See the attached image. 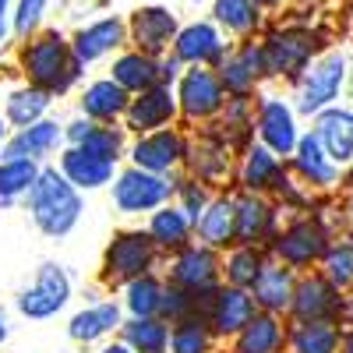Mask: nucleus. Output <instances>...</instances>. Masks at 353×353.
<instances>
[{"instance_id": "nucleus-1", "label": "nucleus", "mask_w": 353, "mask_h": 353, "mask_svg": "<svg viewBox=\"0 0 353 353\" xmlns=\"http://www.w3.org/2000/svg\"><path fill=\"white\" fill-rule=\"evenodd\" d=\"M28 212L50 237H64L81 219V194L61 170H43L36 188L28 191Z\"/></svg>"}, {"instance_id": "nucleus-2", "label": "nucleus", "mask_w": 353, "mask_h": 353, "mask_svg": "<svg viewBox=\"0 0 353 353\" xmlns=\"http://www.w3.org/2000/svg\"><path fill=\"white\" fill-rule=\"evenodd\" d=\"M21 68L28 74V81H32L36 88H43V92H68V88L74 85L78 71H81V61L74 57V46L64 43L61 36H43L36 43H28L25 53H21Z\"/></svg>"}, {"instance_id": "nucleus-3", "label": "nucleus", "mask_w": 353, "mask_h": 353, "mask_svg": "<svg viewBox=\"0 0 353 353\" xmlns=\"http://www.w3.org/2000/svg\"><path fill=\"white\" fill-rule=\"evenodd\" d=\"M329 248H332V233H329L325 223L314 219V216L286 223L276 233V241H272L276 261L290 265V269H311V265L325 261Z\"/></svg>"}, {"instance_id": "nucleus-4", "label": "nucleus", "mask_w": 353, "mask_h": 353, "mask_svg": "<svg viewBox=\"0 0 353 353\" xmlns=\"http://www.w3.org/2000/svg\"><path fill=\"white\" fill-rule=\"evenodd\" d=\"M156 241L149 237V230H128V233H117L113 244L103 254V279L110 286H128L138 276H149L152 265H156Z\"/></svg>"}, {"instance_id": "nucleus-5", "label": "nucleus", "mask_w": 353, "mask_h": 353, "mask_svg": "<svg viewBox=\"0 0 353 353\" xmlns=\"http://www.w3.org/2000/svg\"><path fill=\"white\" fill-rule=\"evenodd\" d=\"M170 194H176V184H170V176L138 170V166L124 170L113 181V205L128 216L163 209V205H170Z\"/></svg>"}, {"instance_id": "nucleus-6", "label": "nucleus", "mask_w": 353, "mask_h": 353, "mask_svg": "<svg viewBox=\"0 0 353 353\" xmlns=\"http://www.w3.org/2000/svg\"><path fill=\"white\" fill-rule=\"evenodd\" d=\"M176 103H181V113L188 121H212L216 113L226 110V88L223 78L209 68H191L181 74V85H176Z\"/></svg>"}, {"instance_id": "nucleus-7", "label": "nucleus", "mask_w": 353, "mask_h": 353, "mask_svg": "<svg viewBox=\"0 0 353 353\" xmlns=\"http://www.w3.org/2000/svg\"><path fill=\"white\" fill-rule=\"evenodd\" d=\"M343 304L346 297L325 272H307L297 279L293 293V321H343Z\"/></svg>"}, {"instance_id": "nucleus-8", "label": "nucleus", "mask_w": 353, "mask_h": 353, "mask_svg": "<svg viewBox=\"0 0 353 353\" xmlns=\"http://www.w3.org/2000/svg\"><path fill=\"white\" fill-rule=\"evenodd\" d=\"M219 276H223V258L216 254V248L209 244H188L184 251H176L173 265H170V283L184 286L191 293H212L219 290Z\"/></svg>"}, {"instance_id": "nucleus-9", "label": "nucleus", "mask_w": 353, "mask_h": 353, "mask_svg": "<svg viewBox=\"0 0 353 353\" xmlns=\"http://www.w3.org/2000/svg\"><path fill=\"white\" fill-rule=\"evenodd\" d=\"M254 131H258L265 149H272L276 156H293V152H297V145H301L293 110L279 96H265L258 103V110H254Z\"/></svg>"}, {"instance_id": "nucleus-10", "label": "nucleus", "mask_w": 353, "mask_h": 353, "mask_svg": "<svg viewBox=\"0 0 353 353\" xmlns=\"http://www.w3.org/2000/svg\"><path fill=\"white\" fill-rule=\"evenodd\" d=\"M71 301V279L61 265H43L36 283L18 297V311L25 318H53Z\"/></svg>"}, {"instance_id": "nucleus-11", "label": "nucleus", "mask_w": 353, "mask_h": 353, "mask_svg": "<svg viewBox=\"0 0 353 353\" xmlns=\"http://www.w3.org/2000/svg\"><path fill=\"white\" fill-rule=\"evenodd\" d=\"M343 78H346V61L339 53H329L325 61H318L304 78H301V99H297V110L301 113H321V110H329L332 99L339 96V88H343Z\"/></svg>"}, {"instance_id": "nucleus-12", "label": "nucleus", "mask_w": 353, "mask_h": 353, "mask_svg": "<svg viewBox=\"0 0 353 353\" xmlns=\"http://www.w3.org/2000/svg\"><path fill=\"white\" fill-rule=\"evenodd\" d=\"M258 314V304L251 297V290H241V286H230L223 283L216 290V297L209 304V325L216 336H226V339H237L248 325H251V318Z\"/></svg>"}, {"instance_id": "nucleus-13", "label": "nucleus", "mask_w": 353, "mask_h": 353, "mask_svg": "<svg viewBox=\"0 0 353 353\" xmlns=\"http://www.w3.org/2000/svg\"><path fill=\"white\" fill-rule=\"evenodd\" d=\"M188 159V141L181 131H152V134H138V141L131 145V163L138 170H149V173H170Z\"/></svg>"}, {"instance_id": "nucleus-14", "label": "nucleus", "mask_w": 353, "mask_h": 353, "mask_svg": "<svg viewBox=\"0 0 353 353\" xmlns=\"http://www.w3.org/2000/svg\"><path fill=\"white\" fill-rule=\"evenodd\" d=\"M265 74H272L265 43H248L244 50H237L233 57H226V61L219 64L223 88H226V96H233V99H248Z\"/></svg>"}, {"instance_id": "nucleus-15", "label": "nucleus", "mask_w": 353, "mask_h": 353, "mask_svg": "<svg viewBox=\"0 0 353 353\" xmlns=\"http://www.w3.org/2000/svg\"><path fill=\"white\" fill-rule=\"evenodd\" d=\"M314 36L301 32V28H279L265 39V53H269V71L283 78H301L311 64L314 53Z\"/></svg>"}, {"instance_id": "nucleus-16", "label": "nucleus", "mask_w": 353, "mask_h": 353, "mask_svg": "<svg viewBox=\"0 0 353 353\" xmlns=\"http://www.w3.org/2000/svg\"><path fill=\"white\" fill-rule=\"evenodd\" d=\"M176 110H181V103H176V96L170 92V85H156V88H149V92L131 96V106L124 113V124L134 134H152V131L170 128Z\"/></svg>"}, {"instance_id": "nucleus-17", "label": "nucleus", "mask_w": 353, "mask_h": 353, "mask_svg": "<svg viewBox=\"0 0 353 353\" xmlns=\"http://www.w3.org/2000/svg\"><path fill=\"white\" fill-rule=\"evenodd\" d=\"M293 293H297V269H290L283 261H269L258 283L251 286L258 311H269V314H286L293 307Z\"/></svg>"}, {"instance_id": "nucleus-18", "label": "nucleus", "mask_w": 353, "mask_h": 353, "mask_svg": "<svg viewBox=\"0 0 353 353\" xmlns=\"http://www.w3.org/2000/svg\"><path fill=\"white\" fill-rule=\"evenodd\" d=\"M276 223L279 212L276 205H269L261 194H241L237 198V244L258 248L265 241H276Z\"/></svg>"}, {"instance_id": "nucleus-19", "label": "nucleus", "mask_w": 353, "mask_h": 353, "mask_svg": "<svg viewBox=\"0 0 353 353\" xmlns=\"http://www.w3.org/2000/svg\"><path fill=\"white\" fill-rule=\"evenodd\" d=\"M131 43L134 50L159 57L170 43H176V18L166 8H141L131 18Z\"/></svg>"}, {"instance_id": "nucleus-20", "label": "nucleus", "mask_w": 353, "mask_h": 353, "mask_svg": "<svg viewBox=\"0 0 353 353\" xmlns=\"http://www.w3.org/2000/svg\"><path fill=\"white\" fill-rule=\"evenodd\" d=\"M173 57L181 64H191V68L216 64V61H223V36L209 21H194V25H188V28L176 32Z\"/></svg>"}, {"instance_id": "nucleus-21", "label": "nucleus", "mask_w": 353, "mask_h": 353, "mask_svg": "<svg viewBox=\"0 0 353 353\" xmlns=\"http://www.w3.org/2000/svg\"><path fill=\"white\" fill-rule=\"evenodd\" d=\"M314 134L336 166L353 163V110H321L314 121Z\"/></svg>"}, {"instance_id": "nucleus-22", "label": "nucleus", "mask_w": 353, "mask_h": 353, "mask_svg": "<svg viewBox=\"0 0 353 353\" xmlns=\"http://www.w3.org/2000/svg\"><path fill=\"white\" fill-rule=\"evenodd\" d=\"M293 173H297L301 184H307V188H332L339 181V170L329 159L325 145L318 141L314 131L301 134V145H297V152H293Z\"/></svg>"}, {"instance_id": "nucleus-23", "label": "nucleus", "mask_w": 353, "mask_h": 353, "mask_svg": "<svg viewBox=\"0 0 353 353\" xmlns=\"http://www.w3.org/2000/svg\"><path fill=\"white\" fill-rule=\"evenodd\" d=\"M198 241L216 251H226L237 244V198H212V205L198 219Z\"/></svg>"}, {"instance_id": "nucleus-24", "label": "nucleus", "mask_w": 353, "mask_h": 353, "mask_svg": "<svg viewBox=\"0 0 353 353\" xmlns=\"http://www.w3.org/2000/svg\"><path fill=\"white\" fill-rule=\"evenodd\" d=\"M131 106V92L124 85H117L113 78H103V81H92L81 96V117L96 124H113L117 117H124Z\"/></svg>"}, {"instance_id": "nucleus-25", "label": "nucleus", "mask_w": 353, "mask_h": 353, "mask_svg": "<svg viewBox=\"0 0 353 353\" xmlns=\"http://www.w3.org/2000/svg\"><path fill=\"white\" fill-rule=\"evenodd\" d=\"M286 339H290V329L283 325V318L258 311L251 318V325L233 339V353H283Z\"/></svg>"}, {"instance_id": "nucleus-26", "label": "nucleus", "mask_w": 353, "mask_h": 353, "mask_svg": "<svg viewBox=\"0 0 353 353\" xmlns=\"http://www.w3.org/2000/svg\"><path fill=\"white\" fill-rule=\"evenodd\" d=\"M113 81L124 85L131 96L149 92V88L163 85V61H156V57L141 53V50L121 53V57L113 61Z\"/></svg>"}, {"instance_id": "nucleus-27", "label": "nucleus", "mask_w": 353, "mask_h": 353, "mask_svg": "<svg viewBox=\"0 0 353 353\" xmlns=\"http://www.w3.org/2000/svg\"><path fill=\"white\" fill-rule=\"evenodd\" d=\"M61 173L78 188V191H96L103 184L113 181V163L99 159L92 152H85L81 145H71V149L61 156Z\"/></svg>"}, {"instance_id": "nucleus-28", "label": "nucleus", "mask_w": 353, "mask_h": 353, "mask_svg": "<svg viewBox=\"0 0 353 353\" xmlns=\"http://www.w3.org/2000/svg\"><path fill=\"white\" fill-rule=\"evenodd\" d=\"M194 219L181 209V205H163V209L152 212L149 219V237L156 241L159 251H184L191 244V233H194Z\"/></svg>"}, {"instance_id": "nucleus-29", "label": "nucleus", "mask_w": 353, "mask_h": 353, "mask_svg": "<svg viewBox=\"0 0 353 353\" xmlns=\"http://www.w3.org/2000/svg\"><path fill=\"white\" fill-rule=\"evenodd\" d=\"M64 141V128L53 121H39L32 128H21L8 145H4V159H43L50 156L57 145Z\"/></svg>"}, {"instance_id": "nucleus-30", "label": "nucleus", "mask_w": 353, "mask_h": 353, "mask_svg": "<svg viewBox=\"0 0 353 353\" xmlns=\"http://www.w3.org/2000/svg\"><path fill=\"white\" fill-rule=\"evenodd\" d=\"M124 36H128V28H124L121 18H103L96 25L81 28L71 46H74V57H78L81 64H92V61H99V57H106L110 50L121 46Z\"/></svg>"}, {"instance_id": "nucleus-31", "label": "nucleus", "mask_w": 353, "mask_h": 353, "mask_svg": "<svg viewBox=\"0 0 353 353\" xmlns=\"http://www.w3.org/2000/svg\"><path fill=\"white\" fill-rule=\"evenodd\" d=\"M283 181V159L265 149V145H251L244 152V166H241V184L248 194H261V191H276V184Z\"/></svg>"}, {"instance_id": "nucleus-32", "label": "nucleus", "mask_w": 353, "mask_h": 353, "mask_svg": "<svg viewBox=\"0 0 353 353\" xmlns=\"http://www.w3.org/2000/svg\"><path fill=\"white\" fill-rule=\"evenodd\" d=\"M343 329L339 321H293L286 350L290 353H339Z\"/></svg>"}, {"instance_id": "nucleus-33", "label": "nucleus", "mask_w": 353, "mask_h": 353, "mask_svg": "<svg viewBox=\"0 0 353 353\" xmlns=\"http://www.w3.org/2000/svg\"><path fill=\"white\" fill-rule=\"evenodd\" d=\"M121 325H124L121 304L106 301V304H92V307L78 311V314L71 318L68 332H71V339H78V343H96V339L110 336L113 329H121Z\"/></svg>"}, {"instance_id": "nucleus-34", "label": "nucleus", "mask_w": 353, "mask_h": 353, "mask_svg": "<svg viewBox=\"0 0 353 353\" xmlns=\"http://www.w3.org/2000/svg\"><path fill=\"white\" fill-rule=\"evenodd\" d=\"M170 332L173 325L166 318H131L121 325V339L134 353H170Z\"/></svg>"}, {"instance_id": "nucleus-35", "label": "nucleus", "mask_w": 353, "mask_h": 353, "mask_svg": "<svg viewBox=\"0 0 353 353\" xmlns=\"http://www.w3.org/2000/svg\"><path fill=\"white\" fill-rule=\"evenodd\" d=\"M188 159H191V173L194 181H219L230 170V141L226 138H209L188 145Z\"/></svg>"}, {"instance_id": "nucleus-36", "label": "nucleus", "mask_w": 353, "mask_h": 353, "mask_svg": "<svg viewBox=\"0 0 353 353\" xmlns=\"http://www.w3.org/2000/svg\"><path fill=\"white\" fill-rule=\"evenodd\" d=\"M269 258L261 254V248H248V244H233L230 254L223 258V279L230 286H241V290H251L258 283V276L265 272Z\"/></svg>"}, {"instance_id": "nucleus-37", "label": "nucleus", "mask_w": 353, "mask_h": 353, "mask_svg": "<svg viewBox=\"0 0 353 353\" xmlns=\"http://www.w3.org/2000/svg\"><path fill=\"white\" fill-rule=\"evenodd\" d=\"M163 301H166V286L152 272L124 286V307L131 311V318H163Z\"/></svg>"}, {"instance_id": "nucleus-38", "label": "nucleus", "mask_w": 353, "mask_h": 353, "mask_svg": "<svg viewBox=\"0 0 353 353\" xmlns=\"http://www.w3.org/2000/svg\"><path fill=\"white\" fill-rule=\"evenodd\" d=\"M212 343H216V332L209 325V318L201 314L176 321L170 332V353H212Z\"/></svg>"}, {"instance_id": "nucleus-39", "label": "nucleus", "mask_w": 353, "mask_h": 353, "mask_svg": "<svg viewBox=\"0 0 353 353\" xmlns=\"http://www.w3.org/2000/svg\"><path fill=\"white\" fill-rule=\"evenodd\" d=\"M36 159H0V201H11L18 194H28L39 181Z\"/></svg>"}, {"instance_id": "nucleus-40", "label": "nucleus", "mask_w": 353, "mask_h": 353, "mask_svg": "<svg viewBox=\"0 0 353 353\" xmlns=\"http://www.w3.org/2000/svg\"><path fill=\"white\" fill-rule=\"evenodd\" d=\"M46 106H50V92H43V88H36V85L18 88V92H11V99H8V121L18 124V131L32 128V124L43 121Z\"/></svg>"}, {"instance_id": "nucleus-41", "label": "nucleus", "mask_w": 353, "mask_h": 353, "mask_svg": "<svg viewBox=\"0 0 353 353\" xmlns=\"http://www.w3.org/2000/svg\"><path fill=\"white\" fill-rule=\"evenodd\" d=\"M212 14L226 32H237V36H248L261 25V14H258L254 0H216Z\"/></svg>"}, {"instance_id": "nucleus-42", "label": "nucleus", "mask_w": 353, "mask_h": 353, "mask_svg": "<svg viewBox=\"0 0 353 353\" xmlns=\"http://www.w3.org/2000/svg\"><path fill=\"white\" fill-rule=\"evenodd\" d=\"M321 272H325L339 290L353 286V237H339V241H332L325 261H321Z\"/></svg>"}, {"instance_id": "nucleus-43", "label": "nucleus", "mask_w": 353, "mask_h": 353, "mask_svg": "<svg viewBox=\"0 0 353 353\" xmlns=\"http://www.w3.org/2000/svg\"><path fill=\"white\" fill-rule=\"evenodd\" d=\"M81 149L92 152V156H99V159L117 163V159H121V152H124V131L106 128V124H96V131L81 141Z\"/></svg>"}, {"instance_id": "nucleus-44", "label": "nucleus", "mask_w": 353, "mask_h": 353, "mask_svg": "<svg viewBox=\"0 0 353 353\" xmlns=\"http://www.w3.org/2000/svg\"><path fill=\"white\" fill-rule=\"evenodd\" d=\"M176 205H181V209L194 219V226H198V219L212 205V198H209V191H205L201 181H184V184H176Z\"/></svg>"}, {"instance_id": "nucleus-45", "label": "nucleus", "mask_w": 353, "mask_h": 353, "mask_svg": "<svg viewBox=\"0 0 353 353\" xmlns=\"http://www.w3.org/2000/svg\"><path fill=\"white\" fill-rule=\"evenodd\" d=\"M50 0H21L18 4V14H14V28L18 32H32V28L39 25L43 11H46Z\"/></svg>"}, {"instance_id": "nucleus-46", "label": "nucleus", "mask_w": 353, "mask_h": 353, "mask_svg": "<svg viewBox=\"0 0 353 353\" xmlns=\"http://www.w3.org/2000/svg\"><path fill=\"white\" fill-rule=\"evenodd\" d=\"M92 131H96V121H88V117H78V121H71V124L64 128V138H68L71 145H81Z\"/></svg>"}, {"instance_id": "nucleus-47", "label": "nucleus", "mask_w": 353, "mask_h": 353, "mask_svg": "<svg viewBox=\"0 0 353 353\" xmlns=\"http://www.w3.org/2000/svg\"><path fill=\"white\" fill-rule=\"evenodd\" d=\"M181 78V61L176 57H170V61H163V85H170V81H176Z\"/></svg>"}, {"instance_id": "nucleus-48", "label": "nucleus", "mask_w": 353, "mask_h": 353, "mask_svg": "<svg viewBox=\"0 0 353 353\" xmlns=\"http://www.w3.org/2000/svg\"><path fill=\"white\" fill-rule=\"evenodd\" d=\"M8 4L11 0H0V43H4V36H8Z\"/></svg>"}, {"instance_id": "nucleus-49", "label": "nucleus", "mask_w": 353, "mask_h": 353, "mask_svg": "<svg viewBox=\"0 0 353 353\" xmlns=\"http://www.w3.org/2000/svg\"><path fill=\"white\" fill-rule=\"evenodd\" d=\"M99 353H134V350H131V346H128V343L121 339V343H106V346H103Z\"/></svg>"}, {"instance_id": "nucleus-50", "label": "nucleus", "mask_w": 353, "mask_h": 353, "mask_svg": "<svg viewBox=\"0 0 353 353\" xmlns=\"http://www.w3.org/2000/svg\"><path fill=\"white\" fill-rule=\"evenodd\" d=\"M339 353H353V329L343 332V343H339Z\"/></svg>"}, {"instance_id": "nucleus-51", "label": "nucleus", "mask_w": 353, "mask_h": 353, "mask_svg": "<svg viewBox=\"0 0 353 353\" xmlns=\"http://www.w3.org/2000/svg\"><path fill=\"white\" fill-rule=\"evenodd\" d=\"M343 321L353 329V297H346V304H343Z\"/></svg>"}, {"instance_id": "nucleus-52", "label": "nucleus", "mask_w": 353, "mask_h": 353, "mask_svg": "<svg viewBox=\"0 0 353 353\" xmlns=\"http://www.w3.org/2000/svg\"><path fill=\"white\" fill-rule=\"evenodd\" d=\"M4 145H8V124L0 121V149H4Z\"/></svg>"}, {"instance_id": "nucleus-53", "label": "nucleus", "mask_w": 353, "mask_h": 353, "mask_svg": "<svg viewBox=\"0 0 353 353\" xmlns=\"http://www.w3.org/2000/svg\"><path fill=\"white\" fill-rule=\"evenodd\" d=\"M258 8H276V4H283V0H254Z\"/></svg>"}, {"instance_id": "nucleus-54", "label": "nucleus", "mask_w": 353, "mask_h": 353, "mask_svg": "<svg viewBox=\"0 0 353 353\" xmlns=\"http://www.w3.org/2000/svg\"><path fill=\"white\" fill-rule=\"evenodd\" d=\"M8 339V325H4V318H0V343Z\"/></svg>"}, {"instance_id": "nucleus-55", "label": "nucleus", "mask_w": 353, "mask_h": 353, "mask_svg": "<svg viewBox=\"0 0 353 353\" xmlns=\"http://www.w3.org/2000/svg\"><path fill=\"white\" fill-rule=\"evenodd\" d=\"M346 184L353 188V163H350V170H346Z\"/></svg>"}]
</instances>
